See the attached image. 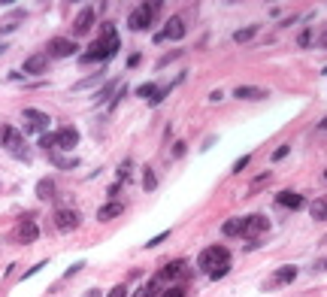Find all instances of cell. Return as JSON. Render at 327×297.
Returning a JSON list of instances; mask_svg holds the SVG:
<instances>
[{"instance_id": "obj_26", "label": "cell", "mask_w": 327, "mask_h": 297, "mask_svg": "<svg viewBox=\"0 0 327 297\" xmlns=\"http://www.w3.org/2000/svg\"><path fill=\"white\" fill-rule=\"evenodd\" d=\"M155 91H158V88H155V85H152V82H146V85H139V88H136V94H139V97H155Z\"/></svg>"}, {"instance_id": "obj_2", "label": "cell", "mask_w": 327, "mask_h": 297, "mask_svg": "<svg viewBox=\"0 0 327 297\" xmlns=\"http://www.w3.org/2000/svg\"><path fill=\"white\" fill-rule=\"evenodd\" d=\"M118 52V36H115V25H106L103 28V43H94L88 52H85V64H97V61H106Z\"/></svg>"}, {"instance_id": "obj_18", "label": "cell", "mask_w": 327, "mask_h": 297, "mask_svg": "<svg viewBox=\"0 0 327 297\" xmlns=\"http://www.w3.org/2000/svg\"><path fill=\"white\" fill-rule=\"evenodd\" d=\"M49 161L55 167H61V170H73V167L79 164V158H73V155H55V152H49Z\"/></svg>"}, {"instance_id": "obj_9", "label": "cell", "mask_w": 327, "mask_h": 297, "mask_svg": "<svg viewBox=\"0 0 327 297\" xmlns=\"http://www.w3.org/2000/svg\"><path fill=\"white\" fill-rule=\"evenodd\" d=\"M182 36H185V22H182L179 15H173V18L163 25V31L158 33L155 39H158V43H163V39H182Z\"/></svg>"}, {"instance_id": "obj_36", "label": "cell", "mask_w": 327, "mask_h": 297, "mask_svg": "<svg viewBox=\"0 0 327 297\" xmlns=\"http://www.w3.org/2000/svg\"><path fill=\"white\" fill-rule=\"evenodd\" d=\"M133 297H152V291H149V288H139V291H136Z\"/></svg>"}, {"instance_id": "obj_38", "label": "cell", "mask_w": 327, "mask_h": 297, "mask_svg": "<svg viewBox=\"0 0 327 297\" xmlns=\"http://www.w3.org/2000/svg\"><path fill=\"white\" fill-rule=\"evenodd\" d=\"M321 43H324V46H327V33H324V36H321Z\"/></svg>"}, {"instance_id": "obj_33", "label": "cell", "mask_w": 327, "mask_h": 297, "mask_svg": "<svg viewBox=\"0 0 327 297\" xmlns=\"http://www.w3.org/2000/svg\"><path fill=\"white\" fill-rule=\"evenodd\" d=\"M112 88H115V82H106V85H103V91L97 94V100H103L106 94H109V91H112Z\"/></svg>"}, {"instance_id": "obj_27", "label": "cell", "mask_w": 327, "mask_h": 297, "mask_svg": "<svg viewBox=\"0 0 327 297\" xmlns=\"http://www.w3.org/2000/svg\"><path fill=\"white\" fill-rule=\"evenodd\" d=\"M249 161H252V158H249V155H242V158L233 164V173H242V167H249Z\"/></svg>"}, {"instance_id": "obj_31", "label": "cell", "mask_w": 327, "mask_h": 297, "mask_svg": "<svg viewBox=\"0 0 327 297\" xmlns=\"http://www.w3.org/2000/svg\"><path fill=\"white\" fill-rule=\"evenodd\" d=\"M288 152H291V149H288V146H279V149H276V155H273V161H282V158H285V155H288Z\"/></svg>"}, {"instance_id": "obj_21", "label": "cell", "mask_w": 327, "mask_h": 297, "mask_svg": "<svg viewBox=\"0 0 327 297\" xmlns=\"http://www.w3.org/2000/svg\"><path fill=\"white\" fill-rule=\"evenodd\" d=\"M182 261H173V264H167L161 270V273H158V279H161V282H167V279H173V276H176V273H182Z\"/></svg>"}, {"instance_id": "obj_16", "label": "cell", "mask_w": 327, "mask_h": 297, "mask_svg": "<svg viewBox=\"0 0 327 297\" xmlns=\"http://www.w3.org/2000/svg\"><path fill=\"white\" fill-rule=\"evenodd\" d=\"M297 279V267L288 264V267H279L276 270V279H273V285H291Z\"/></svg>"}, {"instance_id": "obj_4", "label": "cell", "mask_w": 327, "mask_h": 297, "mask_svg": "<svg viewBox=\"0 0 327 297\" xmlns=\"http://www.w3.org/2000/svg\"><path fill=\"white\" fill-rule=\"evenodd\" d=\"M158 6H161V3H142V6H136L131 15H128V28H131V31H146V28L155 22Z\"/></svg>"}, {"instance_id": "obj_23", "label": "cell", "mask_w": 327, "mask_h": 297, "mask_svg": "<svg viewBox=\"0 0 327 297\" xmlns=\"http://www.w3.org/2000/svg\"><path fill=\"white\" fill-rule=\"evenodd\" d=\"M255 33H258V28H255V25H249V28H242V31L233 33V39H236V43H249V39H252Z\"/></svg>"}, {"instance_id": "obj_19", "label": "cell", "mask_w": 327, "mask_h": 297, "mask_svg": "<svg viewBox=\"0 0 327 297\" xmlns=\"http://www.w3.org/2000/svg\"><path fill=\"white\" fill-rule=\"evenodd\" d=\"M309 212H312L315 222H327V197H318L312 206H309Z\"/></svg>"}, {"instance_id": "obj_17", "label": "cell", "mask_w": 327, "mask_h": 297, "mask_svg": "<svg viewBox=\"0 0 327 297\" xmlns=\"http://www.w3.org/2000/svg\"><path fill=\"white\" fill-rule=\"evenodd\" d=\"M46 64H49V58H46V55H31V58L25 61V73H33V76H36V73H43V70H46Z\"/></svg>"}, {"instance_id": "obj_15", "label": "cell", "mask_w": 327, "mask_h": 297, "mask_svg": "<svg viewBox=\"0 0 327 297\" xmlns=\"http://www.w3.org/2000/svg\"><path fill=\"white\" fill-rule=\"evenodd\" d=\"M233 97L236 100H263L267 91H263V88H252V85H239V88L233 91Z\"/></svg>"}, {"instance_id": "obj_29", "label": "cell", "mask_w": 327, "mask_h": 297, "mask_svg": "<svg viewBox=\"0 0 327 297\" xmlns=\"http://www.w3.org/2000/svg\"><path fill=\"white\" fill-rule=\"evenodd\" d=\"M163 297H185V288H182V285H176V288L163 291Z\"/></svg>"}, {"instance_id": "obj_37", "label": "cell", "mask_w": 327, "mask_h": 297, "mask_svg": "<svg viewBox=\"0 0 327 297\" xmlns=\"http://www.w3.org/2000/svg\"><path fill=\"white\" fill-rule=\"evenodd\" d=\"M85 297H103V294H100V288H94V291H88Z\"/></svg>"}, {"instance_id": "obj_25", "label": "cell", "mask_w": 327, "mask_h": 297, "mask_svg": "<svg viewBox=\"0 0 327 297\" xmlns=\"http://www.w3.org/2000/svg\"><path fill=\"white\" fill-rule=\"evenodd\" d=\"M142 185H146V191H155V185H158V179H155V173L146 167V173H142Z\"/></svg>"}, {"instance_id": "obj_32", "label": "cell", "mask_w": 327, "mask_h": 297, "mask_svg": "<svg viewBox=\"0 0 327 297\" xmlns=\"http://www.w3.org/2000/svg\"><path fill=\"white\" fill-rule=\"evenodd\" d=\"M109 297H128V288H125V285H115V288L109 291Z\"/></svg>"}, {"instance_id": "obj_39", "label": "cell", "mask_w": 327, "mask_h": 297, "mask_svg": "<svg viewBox=\"0 0 327 297\" xmlns=\"http://www.w3.org/2000/svg\"><path fill=\"white\" fill-rule=\"evenodd\" d=\"M324 179H327V170H324Z\"/></svg>"}, {"instance_id": "obj_30", "label": "cell", "mask_w": 327, "mask_h": 297, "mask_svg": "<svg viewBox=\"0 0 327 297\" xmlns=\"http://www.w3.org/2000/svg\"><path fill=\"white\" fill-rule=\"evenodd\" d=\"M185 149H188L185 143H176V146H173V158H182V155H185Z\"/></svg>"}, {"instance_id": "obj_6", "label": "cell", "mask_w": 327, "mask_h": 297, "mask_svg": "<svg viewBox=\"0 0 327 297\" xmlns=\"http://www.w3.org/2000/svg\"><path fill=\"white\" fill-rule=\"evenodd\" d=\"M22 118H25V131L28 133H43L46 128H49V115L39 112V109H25Z\"/></svg>"}, {"instance_id": "obj_34", "label": "cell", "mask_w": 327, "mask_h": 297, "mask_svg": "<svg viewBox=\"0 0 327 297\" xmlns=\"http://www.w3.org/2000/svg\"><path fill=\"white\" fill-rule=\"evenodd\" d=\"M82 267H85V264H82V261H79V264H73V267H70V270H67V273H64V276H73V273H79Z\"/></svg>"}, {"instance_id": "obj_14", "label": "cell", "mask_w": 327, "mask_h": 297, "mask_svg": "<svg viewBox=\"0 0 327 297\" xmlns=\"http://www.w3.org/2000/svg\"><path fill=\"white\" fill-rule=\"evenodd\" d=\"M36 236H39V228H36L33 222H25V225H18V231H15V240H18V243H25V246H28V243H33Z\"/></svg>"}, {"instance_id": "obj_20", "label": "cell", "mask_w": 327, "mask_h": 297, "mask_svg": "<svg viewBox=\"0 0 327 297\" xmlns=\"http://www.w3.org/2000/svg\"><path fill=\"white\" fill-rule=\"evenodd\" d=\"M52 194H55V182H52V179H39V182H36V197L49 200Z\"/></svg>"}, {"instance_id": "obj_5", "label": "cell", "mask_w": 327, "mask_h": 297, "mask_svg": "<svg viewBox=\"0 0 327 297\" xmlns=\"http://www.w3.org/2000/svg\"><path fill=\"white\" fill-rule=\"evenodd\" d=\"M267 228H270V219L261 215V212H255V215H246V219H242V236H246V240H258V236H263Z\"/></svg>"}, {"instance_id": "obj_1", "label": "cell", "mask_w": 327, "mask_h": 297, "mask_svg": "<svg viewBox=\"0 0 327 297\" xmlns=\"http://www.w3.org/2000/svg\"><path fill=\"white\" fill-rule=\"evenodd\" d=\"M197 264H200V270H206L212 279H224L230 273V252L224 246H209V249L200 252Z\"/></svg>"}, {"instance_id": "obj_12", "label": "cell", "mask_w": 327, "mask_h": 297, "mask_svg": "<svg viewBox=\"0 0 327 297\" xmlns=\"http://www.w3.org/2000/svg\"><path fill=\"white\" fill-rule=\"evenodd\" d=\"M276 203H279V206H285V209H303V203H306V200L300 197V194H297V191H279V194H276Z\"/></svg>"}, {"instance_id": "obj_11", "label": "cell", "mask_w": 327, "mask_h": 297, "mask_svg": "<svg viewBox=\"0 0 327 297\" xmlns=\"http://www.w3.org/2000/svg\"><path fill=\"white\" fill-rule=\"evenodd\" d=\"M94 25V6H85L79 15H76V25H73V33H88Z\"/></svg>"}, {"instance_id": "obj_35", "label": "cell", "mask_w": 327, "mask_h": 297, "mask_svg": "<svg viewBox=\"0 0 327 297\" xmlns=\"http://www.w3.org/2000/svg\"><path fill=\"white\" fill-rule=\"evenodd\" d=\"M139 58H142V55H131V58H128V67H136L139 64Z\"/></svg>"}, {"instance_id": "obj_24", "label": "cell", "mask_w": 327, "mask_h": 297, "mask_svg": "<svg viewBox=\"0 0 327 297\" xmlns=\"http://www.w3.org/2000/svg\"><path fill=\"white\" fill-rule=\"evenodd\" d=\"M39 149L52 152V149H55V133H39Z\"/></svg>"}, {"instance_id": "obj_13", "label": "cell", "mask_w": 327, "mask_h": 297, "mask_svg": "<svg viewBox=\"0 0 327 297\" xmlns=\"http://www.w3.org/2000/svg\"><path fill=\"white\" fill-rule=\"evenodd\" d=\"M121 212H125V203L121 200H109V203H103L97 209V222H109V219H115Z\"/></svg>"}, {"instance_id": "obj_28", "label": "cell", "mask_w": 327, "mask_h": 297, "mask_svg": "<svg viewBox=\"0 0 327 297\" xmlns=\"http://www.w3.org/2000/svg\"><path fill=\"white\" fill-rule=\"evenodd\" d=\"M167 236H170V231H163V233H158L155 240H149V249H155V246H161V243H163V240H167Z\"/></svg>"}, {"instance_id": "obj_8", "label": "cell", "mask_w": 327, "mask_h": 297, "mask_svg": "<svg viewBox=\"0 0 327 297\" xmlns=\"http://www.w3.org/2000/svg\"><path fill=\"white\" fill-rule=\"evenodd\" d=\"M55 146H58L61 152H73V149L79 146V131H76V128H61V131H55Z\"/></svg>"}, {"instance_id": "obj_10", "label": "cell", "mask_w": 327, "mask_h": 297, "mask_svg": "<svg viewBox=\"0 0 327 297\" xmlns=\"http://www.w3.org/2000/svg\"><path fill=\"white\" fill-rule=\"evenodd\" d=\"M49 55H52V58H70V55H76V39L55 36V39L49 43Z\"/></svg>"}, {"instance_id": "obj_22", "label": "cell", "mask_w": 327, "mask_h": 297, "mask_svg": "<svg viewBox=\"0 0 327 297\" xmlns=\"http://www.w3.org/2000/svg\"><path fill=\"white\" fill-rule=\"evenodd\" d=\"M224 236H236V233H242V222L239 219H230V222H224Z\"/></svg>"}, {"instance_id": "obj_3", "label": "cell", "mask_w": 327, "mask_h": 297, "mask_svg": "<svg viewBox=\"0 0 327 297\" xmlns=\"http://www.w3.org/2000/svg\"><path fill=\"white\" fill-rule=\"evenodd\" d=\"M0 143L15 155V158H28V146H25V133L15 131L12 125H3L0 128Z\"/></svg>"}, {"instance_id": "obj_7", "label": "cell", "mask_w": 327, "mask_h": 297, "mask_svg": "<svg viewBox=\"0 0 327 297\" xmlns=\"http://www.w3.org/2000/svg\"><path fill=\"white\" fill-rule=\"evenodd\" d=\"M82 225V215L76 209H58L55 212V228L58 231H76Z\"/></svg>"}]
</instances>
